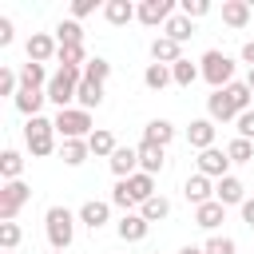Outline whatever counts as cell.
<instances>
[{"label":"cell","instance_id":"obj_1","mask_svg":"<svg viewBox=\"0 0 254 254\" xmlns=\"http://www.w3.org/2000/svg\"><path fill=\"white\" fill-rule=\"evenodd\" d=\"M75 222H79V214L75 210H67V206H60V202H52L48 210H44V234H48V246L52 250H71V242H75Z\"/></svg>","mask_w":254,"mask_h":254},{"label":"cell","instance_id":"obj_2","mask_svg":"<svg viewBox=\"0 0 254 254\" xmlns=\"http://www.w3.org/2000/svg\"><path fill=\"white\" fill-rule=\"evenodd\" d=\"M24 147L32 159H48L56 147V123L48 115H36V119H24Z\"/></svg>","mask_w":254,"mask_h":254},{"label":"cell","instance_id":"obj_3","mask_svg":"<svg viewBox=\"0 0 254 254\" xmlns=\"http://www.w3.org/2000/svg\"><path fill=\"white\" fill-rule=\"evenodd\" d=\"M79 83H83V71H79V67H56V75L48 79V103H56V111L75 107Z\"/></svg>","mask_w":254,"mask_h":254},{"label":"cell","instance_id":"obj_4","mask_svg":"<svg viewBox=\"0 0 254 254\" xmlns=\"http://www.w3.org/2000/svg\"><path fill=\"white\" fill-rule=\"evenodd\" d=\"M198 71H202V79L210 83V91H222V87H230V83H234V60H230L226 52H218V48L202 52Z\"/></svg>","mask_w":254,"mask_h":254},{"label":"cell","instance_id":"obj_5","mask_svg":"<svg viewBox=\"0 0 254 254\" xmlns=\"http://www.w3.org/2000/svg\"><path fill=\"white\" fill-rule=\"evenodd\" d=\"M52 123H56V135L60 139H91V111H83V107H64V111H56L52 115Z\"/></svg>","mask_w":254,"mask_h":254},{"label":"cell","instance_id":"obj_6","mask_svg":"<svg viewBox=\"0 0 254 254\" xmlns=\"http://www.w3.org/2000/svg\"><path fill=\"white\" fill-rule=\"evenodd\" d=\"M28 198H32V187H28L24 179L4 183V187H0V222H16V214L28 206Z\"/></svg>","mask_w":254,"mask_h":254},{"label":"cell","instance_id":"obj_7","mask_svg":"<svg viewBox=\"0 0 254 254\" xmlns=\"http://www.w3.org/2000/svg\"><path fill=\"white\" fill-rule=\"evenodd\" d=\"M230 155H226V147H206V151H198V159H194V171L198 175H206V179H226L230 175Z\"/></svg>","mask_w":254,"mask_h":254},{"label":"cell","instance_id":"obj_8","mask_svg":"<svg viewBox=\"0 0 254 254\" xmlns=\"http://www.w3.org/2000/svg\"><path fill=\"white\" fill-rule=\"evenodd\" d=\"M24 52H28V60H32V64H52V60H56V52H60V44H56V36H52V32H32V36H28V44H24Z\"/></svg>","mask_w":254,"mask_h":254},{"label":"cell","instance_id":"obj_9","mask_svg":"<svg viewBox=\"0 0 254 254\" xmlns=\"http://www.w3.org/2000/svg\"><path fill=\"white\" fill-rule=\"evenodd\" d=\"M75 214H79V222H83L87 230H103V226L111 222V198H87Z\"/></svg>","mask_w":254,"mask_h":254},{"label":"cell","instance_id":"obj_10","mask_svg":"<svg viewBox=\"0 0 254 254\" xmlns=\"http://www.w3.org/2000/svg\"><path fill=\"white\" fill-rule=\"evenodd\" d=\"M175 16V4L171 0H143L139 4V24H147V28H167V20Z\"/></svg>","mask_w":254,"mask_h":254},{"label":"cell","instance_id":"obj_11","mask_svg":"<svg viewBox=\"0 0 254 254\" xmlns=\"http://www.w3.org/2000/svg\"><path fill=\"white\" fill-rule=\"evenodd\" d=\"M214 135H218V123L214 119H190V127H187V143L194 147V151H206V147H214Z\"/></svg>","mask_w":254,"mask_h":254},{"label":"cell","instance_id":"obj_12","mask_svg":"<svg viewBox=\"0 0 254 254\" xmlns=\"http://www.w3.org/2000/svg\"><path fill=\"white\" fill-rule=\"evenodd\" d=\"M183 194H187V202L190 206H202V202H210L214 198V179H206V175H187V183H183Z\"/></svg>","mask_w":254,"mask_h":254},{"label":"cell","instance_id":"obj_13","mask_svg":"<svg viewBox=\"0 0 254 254\" xmlns=\"http://www.w3.org/2000/svg\"><path fill=\"white\" fill-rule=\"evenodd\" d=\"M147 230H151V222H147L139 210H131V214H123V218L115 222L119 242H143V238H147Z\"/></svg>","mask_w":254,"mask_h":254},{"label":"cell","instance_id":"obj_14","mask_svg":"<svg viewBox=\"0 0 254 254\" xmlns=\"http://www.w3.org/2000/svg\"><path fill=\"white\" fill-rule=\"evenodd\" d=\"M206 119H214V123H234V119H238V111H234V103H230L226 87L206 95Z\"/></svg>","mask_w":254,"mask_h":254},{"label":"cell","instance_id":"obj_15","mask_svg":"<svg viewBox=\"0 0 254 254\" xmlns=\"http://www.w3.org/2000/svg\"><path fill=\"white\" fill-rule=\"evenodd\" d=\"M214 198H218L222 206H242V202H246V187H242V179H238V175L218 179V183H214Z\"/></svg>","mask_w":254,"mask_h":254},{"label":"cell","instance_id":"obj_16","mask_svg":"<svg viewBox=\"0 0 254 254\" xmlns=\"http://www.w3.org/2000/svg\"><path fill=\"white\" fill-rule=\"evenodd\" d=\"M222 222H226V206H222L218 198H210V202L194 206V226H202V230L218 234V226H222Z\"/></svg>","mask_w":254,"mask_h":254},{"label":"cell","instance_id":"obj_17","mask_svg":"<svg viewBox=\"0 0 254 254\" xmlns=\"http://www.w3.org/2000/svg\"><path fill=\"white\" fill-rule=\"evenodd\" d=\"M135 16H139V4H131V0H107L103 4V20L111 28H127Z\"/></svg>","mask_w":254,"mask_h":254},{"label":"cell","instance_id":"obj_18","mask_svg":"<svg viewBox=\"0 0 254 254\" xmlns=\"http://www.w3.org/2000/svg\"><path fill=\"white\" fill-rule=\"evenodd\" d=\"M179 60H183V44H175L171 36L159 32V36L151 40V64H167V67H171V64H179Z\"/></svg>","mask_w":254,"mask_h":254},{"label":"cell","instance_id":"obj_19","mask_svg":"<svg viewBox=\"0 0 254 254\" xmlns=\"http://www.w3.org/2000/svg\"><path fill=\"white\" fill-rule=\"evenodd\" d=\"M12 103H16V111H20L24 119H36V115H44V103H48V91H28V87H20Z\"/></svg>","mask_w":254,"mask_h":254},{"label":"cell","instance_id":"obj_20","mask_svg":"<svg viewBox=\"0 0 254 254\" xmlns=\"http://www.w3.org/2000/svg\"><path fill=\"white\" fill-rule=\"evenodd\" d=\"M107 167H111L115 179H131V175L139 171V151H135V147H119V151L107 159Z\"/></svg>","mask_w":254,"mask_h":254},{"label":"cell","instance_id":"obj_21","mask_svg":"<svg viewBox=\"0 0 254 254\" xmlns=\"http://www.w3.org/2000/svg\"><path fill=\"white\" fill-rule=\"evenodd\" d=\"M250 16H254L250 0H222V24L226 28H246Z\"/></svg>","mask_w":254,"mask_h":254},{"label":"cell","instance_id":"obj_22","mask_svg":"<svg viewBox=\"0 0 254 254\" xmlns=\"http://www.w3.org/2000/svg\"><path fill=\"white\" fill-rule=\"evenodd\" d=\"M135 151H139V171H147V175H159V171L167 167V147H155V143H139Z\"/></svg>","mask_w":254,"mask_h":254},{"label":"cell","instance_id":"obj_23","mask_svg":"<svg viewBox=\"0 0 254 254\" xmlns=\"http://www.w3.org/2000/svg\"><path fill=\"white\" fill-rule=\"evenodd\" d=\"M143 143L171 147V143H175V123H171V119H151V123L143 127Z\"/></svg>","mask_w":254,"mask_h":254},{"label":"cell","instance_id":"obj_24","mask_svg":"<svg viewBox=\"0 0 254 254\" xmlns=\"http://www.w3.org/2000/svg\"><path fill=\"white\" fill-rule=\"evenodd\" d=\"M127 190H131L135 206H143L147 198H155V194H159V190H155V175H147V171H135V175L127 179Z\"/></svg>","mask_w":254,"mask_h":254},{"label":"cell","instance_id":"obj_25","mask_svg":"<svg viewBox=\"0 0 254 254\" xmlns=\"http://www.w3.org/2000/svg\"><path fill=\"white\" fill-rule=\"evenodd\" d=\"M48 71H44V64H20V87H28V91H48Z\"/></svg>","mask_w":254,"mask_h":254},{"label":"cell","instance_id":"obj_26","mask_svg":"<svg viewBox=\"0 0 254 254\" xmlns=\"http://www.w3.org/2000/svg\"><path fill=\"white\" fill-rule=\"evenodd\" d=\"M60 159H64L67 167H83V163L91 159L87 139H64V143H60Z\"/></svg>","mask_w":254,"mask_h":254},{"label":"cell","instance_id":"obj_27","mask_svg":"<svg viewBox=\"0 0 254 254\" xmlns=\"http://www.w3.org/2000/svg\"><path fill=\"white\" fill-rule=\"evenodd\" d=\"M52 36H56V44H60V48H79V44H83V28H79V20H71V16H67V20H60Z\"/></svg>","mask_w":254,"mask_h":254},{"label":"cell","instance_id":"obj_28","mask_svg":"<svg viewBox=\"0 0 254 254\" xmlns=\"http://www.w3.org/2000/svg\"><path fill=\"white\" fill-rule=\"evenodd\" d=\"M87 147H91V155H95V159H111V155L119 151V143H115V135H111L107 127H95V131H91V139H87Z\"/></svg>","mask_w":254,"mask_h":254},{"label":"cell","instance_id":"obj_29","mask_svg":"<svg viewBox=\"0 0 254 254\" xmlns=\"http://www.w3.org/2000/svg\"><path fill=\"white\" fill-rule=\"evenodd\" d=\"M171 83H175V75H171L167 64H147V71H143V87H147V91H163V87H171Z\"/></svg>","mask_w":254,"mask_h":254},{"label":"cell","instance_id":"obj_30","mask_svg":"<svg viewBox=\"0 0 254 254\" xmlns=\"http://www.w3.org/2000/svg\"><path fill=\"white\" fill-rule=\"evenodd\" d=\"M163 36H171L175 44H187V40L194 36V20H187L183 12H175V16L167 20V28H163Z\"/></svg>","mask_w":254,"mask_h":254},{"label":"cell","instance_id":"obj_31","mask_svg":"<svg viewBox=\"0 0 254 254\" xmlns=\"http://www.w3.org/2000/svg\"><path fill=\"white\" fill-rule=\"evenodd\" d=\"M20 175H24V155H20L16 147H8V151L0 155V179H4V183H16Z\"/></svg>","mask_w":254,"mask_h":254},{"label":"cell","instance_id":"obj_32","mask_svg":"<svg viewBox=\"0 0 254 254\" xmlns=\"http://www.w3.org/2000/svg\"><path fill=\"white\" fill-rule=\"evenodd\" d=\"M139 214H143L147 222H163V218H171V198H167V194H155V198H147V202L139 206Z\"/></svg>","mask_w":254,"mask_h":254},{"label":"cell","instance_id":"obj_33","mask_svg":"<svg viewBox=\"0 0 254 254\" xmlns=\"http://www.w3.org/2000/svg\"><path fill=\"white\" fill-rule=\"evenodd\" d=\"M171 75H175V87H190L194 79H202V71H198V64H190L187 56H183L179 64H171Z\"/></svg>","mask_w":254,"mask_h":254},{"label":"cell","instance_id":"obj_34","mask_svg":"<svg viewBox=\"0 0 254 254\" xmlns=\"http://www.w3.org/2000/svg\"><path fill=\"white\" fill-rule=\"evenodd\" d=\"M99 103H103V87L83 79V83H79V91H75V107H83V111H95Z\"/></svg>","mask_w":254,"mask_h":254},{"label":"cell","instance_id":"obj_35","mask_svg":"<svg viewBox=\"0 0 254 254\" xmlns=\"http://www.w3.org/2000/svg\"><path fill=\"white\" fill-rule=\"evenodd\" d=\"M226 95H230V103H234V111H238V115L254 107V91L246 87V79H234V83L226 87Z\"/></svg>","mask_w":254,"mask_h":254},{"label":"cell","instance_id":"obj_36","mask_svg":"<svg viewBox=\"0 0 254 254\" xmlns=\"http://www.w3.org/2000/svg\"><path fill=\"white\" fill-rule=\"evenodd\" d=\"M87 60H91V56H87L83 44H79V48H60V52H56V64H60V67H79V71H83Z\"/></svg>","mask_w":254,"mask_h":254},{"label":"cell","instance_id":"obj_37","mask_svg":"<svg viewBox=\"0 0 254 254\" xmlns=\"http://www.w3.org/2000/svg\"><path fill=\"white\" fill-rule=\"evenodd\" d=\"M107 75H111V64H107L103 56H91V60H87V67H83V79L103 87V83H107Z\"/></svg>","mask_w":254,"mask_h":254},{"label":"cell","instance_id":"obj_38","mask_svg":"<svg viewBox=\"0 0 254 254\" xmlns=\"http://www.w3.org/2000/svg\"><path fill=\"white\" fill-rule=\"evenodd\" d=\"M111 206H115V210H123V214L139 210V206H135V198H131V190H127V179H115V187H111Z\"/></svg>","mask_w":254,"mask_h":254},{"label":"cell","instance_id":"obj_39","mask_svg":"<svg viewBox=\"0 0 254 254\" xmlns=\"http://www.w3.org/2000/svg\"><path fill=\"white\" fill-rule=\"evenodd\" d=\"M226 155H230V163H250V159H254V143L234 135V139L226 143Z\"/></svg>","mask_w":254,"mask_h":254},{"label":"cell","instance_id":"obj_40","mask_svg":"<svg viewBox=\"0 0 254 254\" xmlns=\"http://www.w3.org/2000/svg\"><path fill=\"white\" fill-rule=\"evenodd\" d=\"M202 250H206V254H238V242H234L230 234H210V238L202 242Z\"/></svg>","mask_w":254,"mask_h":254},{"label":"cell","instance_id":"obj_41","mask_svg":"<svg viewBox=\"0 0 254 254\" xmlns=\"http://www.w3.org/2000/svg\"><path fill=\"white\" fill-rule=\"evenodd\" d=\"M20 238H24V234H20L16 222H0V250H4V254H16Z\"/></svg>","mask_w":254,"mask_h":254},{"label":"cell","instance_id":"obj_42","mask_svg":"<svg viewBox=\"0 0 254 254\" xmlns=\"http://www.w3.org/2000/svg\"><path fill=\"white\" fill-rule=\"evenodd\" d=\"M179 12H183L187 20H202V16H210V0H183Z\"/></svg>","mask_w":254,"mask_h":254},{"label":"cell","instance_id":"obj_43","mask_svg":"<svg viewBox=\"0 0 254 254\" xmlns=\"http://www.w3.org/2000/svg\"><path fill=\"white\" fill-rule=\"evenodd\" d=\"M16 91H20V71L0 67V95H12V99H16Z\"/></svg>","mask_w":254,"mask_h":254},{"label":"cell","instance_id":"obj_44","mask_svg":"<svg viewBox=\"0 0 254 254\" xmlns=\"http://www.w3.org/2000/svg\"><path fill=\"white\" fill-rule=\"evenodd\" d=\"M234 127H238V139H250V143H254V107L242 111V115L234 119Z\"/></svg>","mask_w":254,"mask_h":254},{"label":"cell","instance_id":"obj_45","mask_svg":"<svg viewBox=\"0 0 254 254\" xmlns=\"http://www.w3.org/2000/svg\"><path fill=\"white\" fill-rule=\"evenodd\" d=\"M99 8V0H71V20H83Z\"/></svg>","mask_w":254,"mask_h":254},{"label":"cell","instance_id":"obj_46","mask_svg":"<svg viewBox=\"0 0 254 254\" xmlns=\"http://www.w3.org/2000/svg\"><path fill=\"white\" fill-rule=\"evenodd\" d=\"M8 44H12V20L0 16V48H8Z\"/></svg>","mask_w":254,"mask_h":254},{"label":"cell","instance_id":"obj_47","mask_svg":"<svg viewBox=\"0 0 254 254\" xmlns=\"http://www.w3.org/2000/svg\"><path fill=\"white\" fill-rule=\"evenodd\" d=\"M238 60H242L246 67H254V40H246V44L238 48Z\"/></svg>","mask_w":254,"mask_h":254},{"label":"cell","instance_id":"obj_48","mask_svg":"<svg viewBox=\"0 0 254 254\" xmlns=\"http://www.w3.org/2000/svg\"><path fill=\"white\" fill-rule=\"evenodd\" d=\"M238 214H242V222H246V226L254 230V198H246V202L238 206Z\"/></svg>","mask_w":254,"mask_h":254},{"label":"cell","instance_id":"obj_49","mask_svg":"<svg viewBox=\"0 0 254 254\" xmlns=\"http://www.w3.org/2000/svg\"><path fill=\"white\" fill-rule=\"evenodd\" d=\"M179 254H206V250H202V246H190V242H187V246H183Z\"/></svg>","mask_w":254,"mask_h":254},{"label":"cell","instance_id":"obj_50","mask_svg":"<svg viewBox=\"0 0 254 254\" xmlns=\"http://www.w3.org/2000/svg\"><path fill=\"white\" fill-rule=\"evenodd\" d=\"M246 87H250V91H254V67H250V71H246Z\"/></svg>","mask_w":254,"mask_h":254},{"label":"cell","instance_id":"obj_51","mask_svg":"<svg viewBox=\"0 0 254 254\" xmlns=\"http://www.w3.org/2000/svg\"><path fill=\"white\" fill-rule=\"evenodd\" d=\"M52 254H64V250H52Z\"/></svg>","mask_w":254,"mask_h":254},{"label":"cell","instance_id":"obj_52","mask_svg":"<svg viewBox=\"0 0 254 254\" xmlns=\"http://www.w3.org/2000/svg\"><path fill=\"white\" fill-rule=\"evenodd\" d=\"M151 254H159V250H151Z\"/></svg>","mask_w":254,"mask_h":254}]
</instances>
